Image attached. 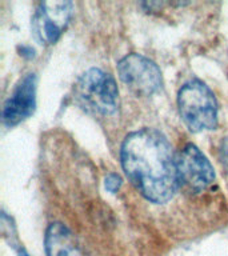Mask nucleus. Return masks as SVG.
I'll return each instance as SVG.
<instances>
[{
    "label": "nucleus",
    "instance_id": "1",
    "mask_svg": "<svg viewBox=\"0 0 228 256\" xmlns=\"http://www.w3.org/2000/svg\"><path fill=\"white\" fill-rule=\"evenodd\" d=\"M120 159L126 175L136 190L152 203H166L179 186L176 158L166 136L154 128L128 134Z\"/></svg>",
    "mask_w": 228,
    "mask_h": 256
},
{
    "label": "nucleus",
    "instance_id": "3",
    "mask_svg": "<svg viewBox=\"0 0 228 256\" xmlns=\"http://www.w3.org/2000/svg\"><path fill=\"white\" fill-rule=\"evenodd\" d=\"M75 99L86 111L108 116L119 108V90L115 79L100 68H90L75 84Z\"/></svg>",
    "mask_w": 228,
    "mask_h": 256
},
{
    "label": "nucleus",
    "instance_id": "2",
    "mask_svg": "<svg viewBox=\"0 0 228 256\" xmlns=\"http://www.w3.org/2000/svg\"><path fill=\"white\" fill-rule=\"evenodd\" d=\"M178 107L182 119L192 132L215 130L218 126L215 95L200 80H190L180 88Z\"/></svg>",
    "mask_w": 228,
    "mask_h": 256
},
{
    "label": "nucleus",
    "instance_id": "11",
    "mask_svg": "<svg viewBox=\"0 0 228 256\" xmlns=\"http://www.w3.org/2000/svg\"><path fill=\"white\" fill-rule=\"evenodd\" d=\"M19 256H30V255H28L27 252L24 251V250H20V251H19Z\"/></svg>",
    "mask_w": 228,
    "mask_h": 256
},
{
    "label": "nucleus",
    "instance_id": "8",
    "mask_svg": "<svg viewBox=\"0 0 228 256\" xmlns=\"http://www.w3.org/2000/svg\"><path fill=\"white\" fill-rule=\"evenodd\" d=\"M44 242L47 256H86L72 232L58 222L48 226Z\"/></svg>",
    "mask_w": 228,
    "mask_h": 256
},
{
    "label": "nucleus",
    "instance_id": "4",
    "mask_svg": "<svg viewBox=\"0 0 228 256\" xmlns=\"http://www.w3.org/2000/svg\"><path fill=\"white\" fill-rule=\"evenodd\" d=\"M120 80L138 96H151L162 88V71L155 62L140 54H130L119 60Z\"/></svg>",
    "mask_w": 228,
    "mask_h": 256
},
{
    "label": "nucleus",
    "instance_id": "5",
    "mask_svg": "<svg viewBox=\"0 0 228 256\" xmlns=\"http://www.w3.org/2000/svg\"><path fill=\"white\" fill-rule=\"evenodd\" d=\"M74 4L66 0L42 2L32 18V31L40 44L50 46L58 42L71 20Z\"/></svg>",
    "mask_w": 228,
    "mask_h": 256
},
{
    "label": "nucleus",
    "instance_id": "10",
    "mask_svg": "<svg viewBox=\"0 0 228 256\" xmlns=\"http://www.w3.org/2000/svg\"><path fill=\"white\" fill-rule=\"evenodd\" d=\"M222 154H223V156H222V162H223V164L226 166V167H228V140H226V142H223V147H222Z\"/></svg>",
    "mask_w": 228,
    "mask_h": 256
},
{
    "label": "nucleus",
    "instance_id": "9",
    "mask_svg": "<svg viewBox=\"0 0 228 256\" xmlns=\"http://www.w3.org/2000/svg\"><path fill=\"white\" fill-rule=\"evenodd\" d=\"M122 187V178H120L118 174H110L106 178V188H107V191L112 192V194H115L118 192Z\"/></svg>",
    "mask_w": 228,
    "mask_h": 256
},
{
    "label": "nucleus",
    "instance_id": "6",
    "mask_svg": "<svg viewBox=\"0 0 228 256\" xmlns=\"http://www.w3.org/2000/svg\"><path fill=\"white\" fill-rule=\"evenodd\" d=\"M179 182L194 192H203L215 182V171L195 144H186L176 156Z\"/></svg>",
    "mask_w": 228,
    "mask_h": 256
},
{
    "label": "nucleus",
    "instance_id": "7",
    "mask_svg": "<svg viewBox=\"0 0 228 256\" xmlns=\"http://www.w3.org/2000/svg\"><path fill=\"white\" fill-rule=\"evenodd\" d=\"M36 75L27 74L8 96L3 106L2 119L7 127H14L34 114L36 107Z\"/></svg>",
    "mask_w": 228,
    "mask_h": 256
}]
</instances>
